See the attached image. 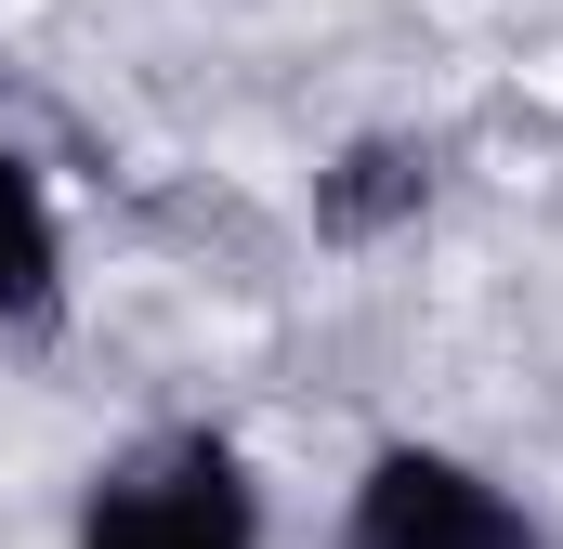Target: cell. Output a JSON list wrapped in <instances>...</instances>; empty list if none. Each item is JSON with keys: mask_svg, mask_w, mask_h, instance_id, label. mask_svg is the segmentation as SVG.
<instances>
[{"mask_svg": "<svg viewBox=\"0 0 563 549\" xmlns=\"http://www.w3.org/2000/svg\"><path fill=\"white\" fill-rule=\"evenodd\" d=\"M66 549H263V484H250L236 432L170 418V432H132L79 484Z\"/></svg>", "mask_w": 563, "mask_h": 549, "instance_id": "obj_1", "label": "cell"}, {"mask_svg": "<svg viewBox=\"0 0 563 549\" xmlns=\"http://www.w3.org/2000/svg\"><path fill=\"white\" fill-rule=\"evenodd\" d=\"M432 183H445V144L432 132H354L314 170V236H328V249H394L432 210Z\"/></svg>", "mask_w": 563, "mask_h": 549, "instance_id": "obj_3", "label": "cell"}, {"mask_svg": "<svg viewBox=\"0 0 563 549\" xmlns=\"http://www.w3.org/2000/svg\"><path fill=\"white\" fill-rule=\"evenodd\" d=\"M66 314V223L26 144H0V327H53Z\"/></svg>", "mask_w": 563, "mask_h": 549, "instance_id": "obj_4", "label": "cell"}, {"mask_svg": "<svg viewBox=\"0 0 563 549\" xmlns=\"http://www.w3.org/2000/svg\"><path fill=\"white\" fill-rule=\"evenodd\" d=\"M341 549H551V524L485 458L394 432V445H367V471L341 497Z\"/></svg>", "mask_w": 563, "mask_h": 549, "instance_id": "obj_2", "label": "cell"}]
</instances>
